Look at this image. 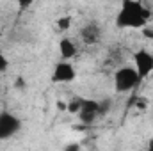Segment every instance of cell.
<instances>
[{
  "mask_svg": "<svg viewBox=\"0 0 153 151\" xmlns=\"http://www.w3.org/2000/svg\"><path fill=\"white\" fill-rule=\"evenodd\" d=\"M14 87H16V89H23V87H25V80H23V78H16Z\"/></svg>",
  "mask_w": 153,
  "mask_h": 151,
  "instance_id": "cell-16",
  "label": "cell"
},
{
  "mask_svg": "<svg viewBox=\"0 0 153 151\" xmlns=\"http://www.w3.org/2000/svg\"><path fill=\"white\" fill-rule=\"evenodd\" d=\"M134 62H135V70H137V73L141 76V80L146 78L153 71V55L150 52H146V50L135 52L134 53Z\"/></svg>",
  "mask_w": 153,
  "mask_h": 151,
  "instance_id": "cell-5",
  "label": "cell"
},
{
  "mask_svg": "<svg viewBox=\"0 0 153 151\" xmlns=\"http://www.w3.org/2000/svg\"><path fill=\"white\" fill-rule=\"evenodd\" d=\"M141 82V76L137 73L135 68H119L114 75V87L117 93H126V91H132L134 87H137Z\"/></svg>",
  "mask_w": 153,
  "mask_h": 151,
  "instance_id": "cell-2",
  "label": "cell"
},
{
  "mask_svg": "<svg viewBox=\"0 0 153 151\" xmlns=\"http://www.w3.org/2000/svg\"><path fill=\"white\" fill-rule=\"evenodd\" d=\"M16 2H18V5H20L22 9H27V7H30L36 0H16Z\"/></svg>",
  "mask_w": 153,
  "mask_h": 151,
  "instance_id": "cell-13",
  "label": "cell"
},
{
  "mask_svg": "<svg viewBox=\"0 0 153 151\" xmlns=\"http://www.w3.org/2000/svg\"><path fill=\"white\" fill-rule=\"evenodd\" d=\"M75 76H76V71H75V68H73V64L62 59V61L57 62L55 68H53L52 82H53V84H68V82H73Z\"/></svg>",
  "mask_w": 153,
  "mask_h": 151,
  "instance_id": "cell-3",
  "label": "cell"
},
{
  "mask_svg": "<svg viewBox=\"0 0 153 151\" xmlns=\"http://www.w3.org/2000/svg\"><path fill=\"white\" fill-rule=\"evenodd\" d=\"M150 9L137 0H121V9L116 16L119 29H143L150 20Z\"/></svg>",
  "mask_w": 153,
  "mask_h": 151,
  "instance_id": "cell-1",
  "label": "cell"
},
{
  "mask_svg": "<svg viewBox=\"0 0 153 151\" xmlns=\"http://www.w3.org/2000/svg\"><path fill=\"white\" fill-rule=\"evenodd\" d=\"M148 150H153V141H150V142H148Z\"/></svg>",
  "mask_w": 153,
  "mask_h": 151,
  "instance_id": "cell-17",
  "label": "cell"
},
{
  "mask_svg": "<svg viewBox=\"0 0 153 151\" xmlns=\"http://www.w3.org/2000/svg\"><path fill=\"white\" fill-rule=\"evenodd\" d=\"M20 126H22V123L16 115H13L9 112L0 114V141L13 137L20 130Z\"/></svg>",
  "mask_w": 153,
  "mask_h": 151,
  "instance_id": "cell-4",
  "label": "cell"
},
{
  "mask_svg": "<svg viewBox=\"0 0 153 151\" xmlns=\"http://www.w3.org/2000/svg\"><path fill=\"white\" fill-rule=\"evenodd\" d=\"M100 36H102L100 34V27L96 23H89V25H85L80 30V38H82V41L85 44H96L100 41Z\"/></svg>",
  "mask_w": 153,
  "mask_h": 151,
  "instance_id": "cell-6",
  "label": "cell"
},
{
  "mask_svg": "<svg viewBox=\"0 0 153 151\" xmlns=\"http://www.w3.org/2000/svg\"><path fill=\"white\" fill-rule=\"evenodd\" d=\"M80 109H82V100H73V101H70V103H68V110H66V112L78 114V112H80Z\"/></svg>",
  "mask_w": 153,
  "mask_h": 151,
  "instance_id": "cell-11",
  "label": "cell"
},
{
  "mask_svg": "<svg viewBox=\"0 0 153 151\" xmlns=\"http://www.w3.org/2000/svg\"><path fill=\"white\" fill-rule=\"evenodd\" d=\"M55 105H57V110H61V112H66V110H68V103H66V101H61V100H59Z\"/></svg>",
  "mask_w": 153,
  "mask_h": 151,
  "instance_id": "cell-15",
  "label": "cell"
},
{
  "mask_svg": "<svg viewBox=\"0 0 153 151\" xmlns=\"http://www.w3.org/2000/svg\"><path fill=\"white\" fill-rule=\"evenodd\" d=\"M80 110H91V112H100V101L94 100H82V109Z\"/></svg>",
  "mask_w": 153,
  "mask_h": 151,
  "instance_id": "cell-8",
  "label": "cell"
},
{
  "mask_svg": "<svg viewBox=\"0 0 153 151\" xmlns=\"http://www.w3.org/2000/svg\"><path fill=\"white\" fill-rule=\"evenodd\" d=\"M78 117H80V121L82 123H85V124H89V123H93L94 119H96V112H91V110H80V112L76 114Z\"/></svg>",
  "mask_w": 153,
  "mask_h": 151,
  "instance_id": "cell-9",
  "label": "cell"
},
{
  "mask_svg": "<svg viewBox=\"0 0 153 151\" xmlns=\"http://www.w3.org/2000/svg\"><path fill=\"white\" fill-rule=\"evenodd\" d=\"M70 27H71V18L70 16H61L57 20V29L59 30H68Z\"/></svg>",
  "mask_w": 153,
  "mask_h": 151,
  "instance_id": "cell-10",
  "label": "cell"
},
{
  "mask_svg": "<svg viewBox=\"0 0 153 151\" xmlns=\"http://www.w3.org/2000/svg\"><path fill=\"white\" fill-rule=\"evenodd\" d=\"M7 66H9L7 57H5L4 53H0V73H2V71H5V70H7Z\"/></svg>",
  "mask_w": 153,
  "mask_h": 151,
  "instance_id": "cell-12",
  "label": "cell"
},
{
  "mask_svg": "<svg viewBox=\"0 0 153 151\" xmlns=\"http://www.w3.org/2000/svg\"><path fill=\"white\" fill-rule=\"evenodd\" d=\"M59 53L64 61H70L71 57H75L76 53V46L73 44V41L68 38H62L59 41Z\"/></svg>",
  "mask_w": 153,
  "mask_h": 151,
  "instance_id": "cell-7",
  "label": "cell"
},
{
  "mask_svg": "<svg viewBox=\"0 0 153 151\" xmlns=\"http://www.w3.org/2000/svg\"><path fill=\"white\" fill-rule=\"evenodd\" d=\"M109 107H111V100H107V101H102V103H100V112H98V114L107 112V110H109Z\"/></svg>",
  "mask_w": 153,
  "mask_h": 151,
  "instance_id": "cell-14",
  "label": "cell"
}]
</instances>
